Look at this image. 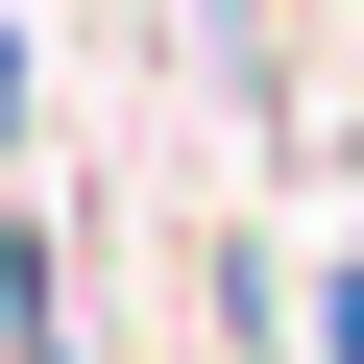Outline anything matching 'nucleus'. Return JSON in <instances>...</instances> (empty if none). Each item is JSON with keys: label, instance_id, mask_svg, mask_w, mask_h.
Masks as SVG:
<instances>
[{"label": "nucleus", "instance_id": "f257e3e1", "mask_svg": "<svg viewBox=\"0 0 364 364\" xmlns=\"http://www.w3.org/2000/svg\"><path fill=\"white\" fill-rule=\"evenodd\" d=\"M25 122H49V49H25V25H0V170H25Z\"/></svg>", "mask_w": 364, "mask_h": 364}]
</instances>
